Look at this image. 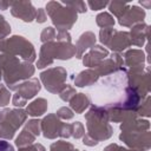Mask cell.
<instances>
[{
  "instance_id": "obj_1",
  "label": "cell",
  "mask_w": 151,
  "mask_h": 151,
  "mask_svg": "<svg viewBox=\"0 0 151 151\" xmlns=\"http://www.w3.org/2000/svg\"><path fill=\"white\" fill-rule=\"evenodd\" d=\"M0 151H14V149L8 142L0 140Z\"/></svg>"
}]
</instances>
